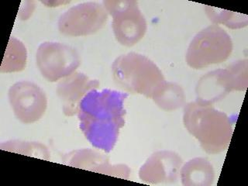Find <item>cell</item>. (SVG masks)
<instances>
[{
	"label": "cell",
	"instance_id": "cell-13",
	"mask_svg": "<svg viewBox=\"0 0 248 186\" xmlns=\"http://www.w3.org/2000/svg\"><path fill=\"white\" fill-rule=\"evenodd\" d=\"M63 162L68 166L103 174L109 165L108 157L91 149L76 150L63 157Z\"/></svg>",
	"mask_w": 248,
	"mask_h": 186
},
{
	"label": "cell",
	"instance_id": "cell-3",
	"mask_svg": "<svg viewBox=\"0 0 248 186\" xmlns=\"http://www.w3.org/2000/svg\"><path fill=\"white\" fill-rule=\"evenodd\" d=\"M112 72L114 82L120 89L151 99L166 81L155 62L138 53H127L116 58Z\"/></svg>",
	"mask_w": 248,
	"mask_h": 186
},
{
	"label": "cell",
	"instance_id": "cell-17",
	"mask_svg": "<svg viewBox=\"0 0 248 186\" xmlns=\"http://www.w3.org/2000/svg\"><path fill=\"white\" fill-rule=\"evenodd\" d=\"M205 10L208 17L212 22L216 23V25L223 24L231 29H240L248 25V16L244 14L209 6H205Z\"/></svg>",
	"mask_w": 248,
	"mask_h": 186
},
{
	"label": "cell",
	"instance_id": "cell-5",
	"mask_svg": "<svg viewBox=\"0 0 248 186\" xmlns=\"http://www.w3.org/2000/svg\"><path fill=\"white\" fill-rule=\"evenodd\" d=\"M103 6L112 16V31L120 45L134 46L144 37L147 21L136 1H104Z\"/></svg>",
	"mask_w": 248,
	"mask_h": 186
},
{
	"label": "cell",
	"instance_id": "cell-4",
	"mask_svg": "<svg viewBox=\"0 0 248 186\" xmlns=\"http://www.w3.org/2000/svg\"><path fill=\"white\" fill-rule=\"evenodd\" d=\"M232 39L219 26L211 25L193 37L186 53V63L190 68L202 69L220 64L232 54Z\"/></svg>",
	"mask_w": 248,
	"mask_h": 186
},
{
	"label": "cell",
	"instance_id": "cell-11",
	"mask_svg": "<svg viewBox=\"0 0 248 186\" xmlns=\"http://www.w3.org/2000/svg\"><path fill=\"white\" fill-rule=\"evenodd\" d=\"M232 91H235L234 85L228 68L215 70L205 74L198 81L196 101L213 105Z\"/></svg>",
	"mask_w": 248,
	"mask_h": 186
},
{
	"label": "cell",
	"instance_id": "cell-9",
	"mask_svg": "<svg viewBox=\"0 0 248 186\" xmlns=\"http://www.w3.org/2000/svg\"><path fill=\"white\" fill-rule=\"evenodd\" d=\"M182 159L175 152L160 151L147 159L139 170V178L150 184L172 183L178 179Z\"/></svg>",
	"mask_w": 248,
	"mask_h": 186
},
{
	"label": "cell",
	"instance_id": "cell-10",
	"mask_svg": "<svg viewBox=\"0 0 248 186\" xmlns=\"http://www.w3.org/2000/svg\"><path fill=\"white\" fill-rule=\"evenodd\" d=\"M99 81L92 79L85 74L76 72L58 82L57 95L62 104V110L67 116L78 114L80 103L87 93L99 87Z\"/></svg>",
	"mask_w": 248,
	"mask_h": 186
},
{
	"label": "cell",
	"instance_id": "cell-16",
	"mask_svg": "<svg viewBox=\"0 0 248 186\" xmlns=\"http://www.w3.org/2000/svg\"><path fill=\"white\" fill-rule=\"evenodd\" d=\"M0 148L4 151L27 155L30 157H37L46 161H49L50 158V154L47 147L38 142L13 140L1 143Z\"/></svg>",
	"mask_w": 248,
	"mask_h": 186
},
{
	"label": "cell",
	"instance_id": "cell-8",
	"mask_svg": "<svg viewBox=\"0 0 248 186\" xmlns=\"http://www.w3.org/2000/svg\"><path fill=\"white\" fill-rule=\"evenodd\" d=\"M8 98L16 117L24 124L37 122L47 108L45 91L31 81L16 82L9 89Z\"/></svg>",
	"mask_w": 248,
	"mask_h": 186
},
{
	"label": "cell",
	"instance_id": "cell-15",
	"mask_svg": "<svg viewBox=\"0 0 248 186\" xmlns=\"http://www.w3.org/2000/svg\"><path fill=\"white\" fill-rule=\"evenodd\" d=\"M152 99L161 109L169 112L181 108L185 104L186 95L182 86L166 81Z\"/></svg>",
	"mask_w": 248,
	"mask_h": 186
},
{
	"label": "cell",
	"instance_id": "cell-2",
	"mask_svg": "<svg viewBox=\"0 0 248 186\" xmlns=\"http://www.w3.org/2000/svg\"><path fill=\"white\" fill-rule=\"evenodd\" d=\"M183 123L186 130L200 142L206 153L217 155L230 145L232 135L231 119L213 105L198 101L186 104Z\"/></svg>",
	"mask_w": 248,
	"mask_h": 186
},
{
	"label": "cell",
	"instance_id": "cell-1",
	"mask_svg": "<svg viewBox=\"0 0 248 186\" xmlns=\"http://www.w3.org/2000/svg\"><path fill=\"white\" fill-rule=\"evenodd\" d=\"M127 97V93L116 90L93 89L81 101L79 127L93 147L107 153L114 148L125 125L124 103Z\"/></svg>",
	"mask_w": 248,
	"mask_h": 186
},
{
	"label": "cell",
	"instance_id": "cell-14",
	"mask_svg": "<svg viewBox=\"0 0 248 186\" xmlns=\"http://www.w3.org/2000/svg\"><path fill=\"white\" fill-rule=\"evenodd\" d=\"M27 60V50L25 45L16 37H10L0 67L1 73L21 72L26 68Z\"/></svg>",
	"mask_w": 248,
	"mask_h": 186
},
{
	"label": "cell",
	"instance_id": "cell-12",
	"mask_svg": "<svg viewBox=\"0 0 248 186\" xmlns=\"http://www.w3.org/2000/svg\"><path fill=\"white\" fill-rule=\"evenodd\" d=\"M180 175L182 185L186 186H211L215 178L211 163L202 157H196L186 163L181 168Z\"/></svg>",
	"mask_w": 248,
	"mask_h": 186
},
{
	"label": "cell",
	"instance_id": "cell-7",
	"mask_svg": "<svg viewBox=\"0 0 248 186\" xmlns=\"http://www.w3.org/2000/svg\"><path fill=\"white\" fill-rule=\"evenodd\" d=\"M108 19L104 6L97 2L78 4L69 8L58 19V31L69 37H85L100 31Z\"/></svg>",
	"mask_w": 248,
	"mask_h": 186
},
{
	"label": "cell",
	"instance_id": "cell-6",
	"mask_svg": "<svg viewBox=\"0 0 248 186\" xmlns=\"http://www.w3.org/2000/svg\"><path fill=\"white\" fill-rule=\"evenodd\" d=\"M36 62L43 77L50 82H56L76 72L81 64V59L79 54L72 46L46 41L37 48Z\"/></svg>",
	"mask_w": 248,
	"mask_h": 186
}]
</instances>
